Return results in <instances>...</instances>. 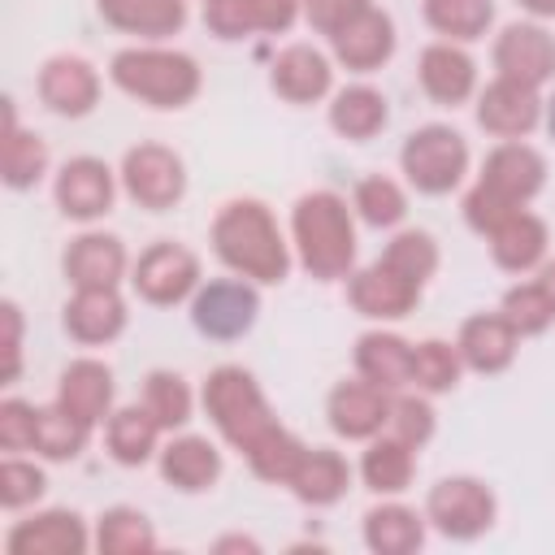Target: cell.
Instances as JSON below:
<instances>
[{"instance_id":"obj_12","label":"cell","mask_w":555,"mask_h":555,"mask_svg":"<svg viewBox=\"0 0 555 555\" xmlns=\"http://www.w3.org/2000/svg\"><path fill=\"white\" fill-rule=\"evenodd\" d=\"M117 182L121 178L100 156H69L56 169L52 195H56V208L69 221H100L117 199Z\"/></svg>"},{"instance_id":"obj_15","label":"cell","mask_w":555,"mask_h":555,"mask_svg":"<svg viewBox=\"0 0 555 555\" xmlns=\"http://www.w3.org/2000/svg\"><path fill=\"white\" fill-rule=\"evenodd\" d=\"M477 126L494 139H529L542 126V95L538 87L499 78L477 91Z\"/></svg>"},{"instance_id":"obj_11","label":"cell","mask_w":555,"mask_h":555,"mask_svg":"<svg viewBox=\"0 0 555 555\" xmlns=\"http://www.w3.org/2000/svg\"><path fill=\"white\" fill-rule=\"evenodd\" d=\"M304 17V0H204V26L221 43L247 35H286Z\"/></svg>"},{"instance_id":"obj_50","label":"cell","mask_w":555,"mask_h":555,"mask_svg":"<svg viewBox=\"0 0 555 555\" xmlns=\"http://www.w3.org/2000/svg\"><path fill=\"white\" fill-rule=\"evenodd\" d=\"M0 321H4V386H13L22 377V308L4 299Z\"/></svg>"},{"instance_id":"obj_23","label":"cell","mask_w":555,"mask_h":555,"mask_svg":"<svg viewBox=\"0 0 555 555\" xmlns=\"http://www.w3.org/2000/svg\"><path fill=\"white\" fill-rule=\"evenodd\" d=\"M130 312H126V299L117 286H95V291H74L65 299V334L78 343V347H104L113 338H121Z\"/></svg>"},{"instance_id":"obj_10","label":"cell","mask_w":555,"mask_h":555,"mask_svg":"<svg viewBox=\"0 0 555 555\" xmlns=\"http://www.w3.org/2000/svg\"><path fill=\"white\" fill-rule=\"evenodd\" d=\"M494 74L525 82V87H546L555 78V35L542 22H507L494 35Z\"/></svg>"},{"instance_id":"obj_37","label":"cell","mask_w":555,"mask_h":555,"mask_svg":"<svg viewBox=\"0 0 555 555\" xmlns=\"http://www.w3.org/2000/svg\"><path fill=\"white\" fill-rule=\"evenodd\" d=\"M421 17L451 43H477L494 22V0H421Z\"/></svg>"},{"instance_id":"obj_18","label":"cell","mask_w":555,"mask_h":555,"mask_svg":"<svg viewBox=\"0 0 555 555\" xmlns=\"http://www.w3.org/2000/svg\"><path fill=\"white\" fill-rule=\"evenodd\" d=\"M347 299H351V308H356L360 317H369V321H403V317L416 308L421 286L408 282L403 273H395V269L377 256L373 264L351 269V278H347Z\"/></svg>"},{"instance_id":"obj_4","label":"cell","mask_w":555,"mask_h":555,"mask_svg":"<svg viewBox=\"0 0 555 555\" xmlns=\"http://www.w3.org/2000/svg\"><path fill=\"white\" fill-rule=\"evenodd\" d=\"M199 403L212 421V429L221 434V442H230L234 451H251L273 425V408L260 390V382L243 369V364H217L208 377H204V390H199Z\"/></svg>"},{"instance_id":"obj_30","label":"cell","mask_w":555,"mask_h":555,"mask_svg":"<svg viewBox=\"0 0 555 555\" xmlns=\"http://www.w3.org/2000/svg\"><path fill=\"white\" fill-rule=\"evenodd\" d=\"M48 143L17 126V113H13V100H4V134H0V178L9 191H30L43 173H48Z\"/></svg>"},{"instance_id":"obj_17","label":"cell","mask_w":555,"mask_h":555,"mask_svg":"<svg viewBox=\"0 0 555 555\" xmlns=\"http://www.w3.org/2000/svg\"><path fill=\"white\" fill-rule=\"evenodd\" d=\"M91 529L78 512L69 507H48V512H35L26 520H13L9 538H4V551L9 555H82L91 546Z\"/></svg>"},{"instance_id":"obj_2","label":"cell","mask_w":555,"mask_h":555,"mask_svg":"<svg viewBox=\"0 0 555 555\" xmlns=\"http://www.w3.org/2000/svg\"><path fill=\"white\" fill-rule=\"evenodd\" d=\"M291 247L295 260L317 282L351 278L356 269V208L338 191H308L291 208Z\"/></svg>"},{"instance_id":"obj_41","label":"cell","mask_w":555,"mask_h":555,"mask_svg":"<svg viewBox=\"0 0 555 555\" xmlns=\"http://www.w3.org/2000/svg\"><path fill=\"white\" fill-rule=\"evenodd\" d=\"M304 451H308V442H304L299 434L273 425V429L247 451V468H251L260 481H269V486H291V477H295Z\"/></svg>"},{"instance_id":"obj_24","label":"cell","mask_w":555,"mask_h":555,"mask_svg":"<svg viewBox=\"0 0 555 555\" xmlns=\"http://www.w3.org/2000/svg\"><path fill=\"white\" fill-rule=\"evenodd\" d=\"M416 78H421V91H425L434 104L460 108V104L473 100V91H477V61H473L460 43L438 39V43H429V48L421 52Z\"/></svg>"},{"instance_id":"obj_39","label":"cell","mask_w":555,"mask_h":555,"mask_svg":"<svg viewBox=\"0 0 555 555\" xmlns=\"http://www.w3.org/2000/svg\"><path fill=\"white\" fill-rule=\"evenodd\" d=\"M351 208H356V217H360L364 225H373V230H395V225L408 217V191H403L395 178H386V173H369V178L356 182Z\"/></svg>"},{"instance_id":"obj_35","label":"cell","mask_w":555,"mask_h":555,"mask_svg":"<svg viewBox=\"0 0 555 555\" xmlns=\"http://www.w3.org/2000/svg\"><path fill=\"white\" fill-rule=\"evenodd\" d=\"M412 473H416V451L408 442H399L395 434L369 438L360 455V481L373 494H403L412 486Z\"/></svg>"},{"instance_id":"obj_32","label":"cell","mask_w":555,"mask_h":555,"mask_svg":"<svg viewBox=\"0 0 555 555\" xmlns=\"http://www.w3.org/2000/svg\"><path fill=\"white\" fill-rule=\"evenodd\" d=\"M347 486H351V464L334 447H308L291 477V494L304 507H330L347 494Z\"/></svg>"},{"instance_id":"obj_49","label":"cell","mask_w":555,"mask_h":555,"mask_svg":"<svg viewBox=\"0 0 555 555\" xmlns=\"http://www.w3.org/2000/svg\"><path fill=\"white\" fill-rule=\"evenodd\" d=\"M373 0H304V17H308V26L317 30V35H334V30H343L351 17H360L364 9H369Z\"/></svg>"},{"instance_id":"obj_21","label":"cell","mask_w":555,"mask_h":555,"mask_svg":"<svg viewBox=\"0 0 555 555\" xmlns=\"http://www.w3.org/2000/svg\"><path fill=\"white\" fill-rule=\"evenodd\" d=\"M113 395H117V382H113V369L95 356H78L61 369V382H56V403L78 416L82 425H104L113 416Z\"/></svg>"},{"instance_id":"obj_52","label":"cell","mask_w":555,"mask_h":555,"mask_svg":"<svg viewBox=\"0 0 555 555\" xmlns=\"http://www.w3.org/2000/svg\"><path fill=\"white\" fill-rule=\"evenodd\" d=\"M533 22H546V17H555V0H516Z\"/></svg>"},{"instance_id":"obj_7","label":"cell","mask_w":555,"mask_h":555,"mask_svg":"<svg viewBox=\"0 0 555 555\" xmlns=\"http://www.w3.org/2000/svg\"><path fill=\"white\" fill-rule=\"evenodd\" d=\"M117 178H121V191L147 212H169L186 195V165L165 143H134L121 156Z\"/></svg>"},{"instance_id":"obj_16","label":"cell","mask_w":555,"mask_h":555,"mask_svg":"<svg viewBox=\"0 0 555 555\" xmlns=\"http://www.w3.org/2000/svg\"><path fill=\"white\" fill-rule=\"evenodd\" d=\"M390 390L364 382V377H351V382H338L330 395H325V421L338 438L347 442H369L386 429L390 421Z\"/></svg>"},{"instance_id":"obj_14","label":"cell","mask_w":555,"mask_h":555,"mask_svg":"<svg viewBox=\"0 0 555 555\" xmlns=\"http://www.w3.org/2000/svg\"><path fill=\"white\" fill-rule=\"evenodd\" d=\"M477 182L490 186L494 195H503L507 204L525 208L546 186V156L525 139H503L499 147L486 152Z\"/></svg>"},{"instance_id":"obj_42","label":"cell","mask_w":555,"mask_h":555,"mask_svg":"<svg viewBox=\"0 0 555 555\" xmlns=\"http://www.w3.org/2000/svg\"><path fill=\"white\" fill-rule=\"evenodd\" d=\"M143 408L160 421V429H182L191 421V412H195V395H191V386H186L182 373L152 369L143 377Z\"/></svg>"},{"instance_id":"obj_28","label":"cell","mask_w":555,"mask_h":555,"mask_svg":"<svg viewBox=\"0 0 555 555\" xmlns=\"http://www.w3.org/2000/svg\"><path fill=\"white\" fill-rule=\"evenodd\" d=\"M100 17L143 43H160L186 26V0H95Z\"/></svg>"},{"instance_id":"obj_40","label":"cell","mask_w":555,"mask_h":555,"mask_svg":"<svg viewBox=\"0 0 555 555\" xmlns=\"http://www.w3.org/2000/svg\"><path fill=\"white\" fill-rule=\"evenodd\" d=\"M460 373H464V360H460V347L455 343H442V338H425V343H412V386L421 395H447L460 386Z\"/></svg>"},{"instance_id":"obj_9","label":"cell","mask_w":555,"mask_h":555,"mask_svg":"<svg viewBox=\"0 0 555 555\" xmlns=\"http://www.w3.org/2000/svg\"><path fill=\"white\" fill-rule=\"evenodd\" d=\"M260 317V291L247 278H212L191 295V325L212 343L243 338Z\"/></svg>"},{"instance_id":"obj_48","label":"cell","mask_w":555,"mask_h":555,"mask_svg":"<svg viewBox=\"0 0 555 555\" xmlns=\"http://www.w3.org/2000/svg\"><path fill=\"white\" fill-rule=\"evenodd\" d=\"M35 416H39V408L26 403V399H17V395H9L0 403V447H4V455L30 451V442H35Z\"/></svg>"},{"instance_id":"obj_43","label":"cell","mask_w":555,"mask_h":555,"mask_svg":"<svg viewBox=\"0 0 555 555\" xmlns=\"http://www.w3.org/2000/svg\"><path fill=\"white\" fill-rule=\"evenodd\" d=\"M382 260H386L395 273H403L408 282L425 286V282L438 273V264H442V251H438V238H434L429 230H399V234L386 243Z\"/></svg>"},{"instance_id":"obj_27","label":"cell","mask_w":555,"mask_h":555,"mask_svg":"<svg viewBox=\"0 0 555 555\" xmlns=\"http://www.w3.org/2000/svg\"><path fill=\"white\" fill-rule=\"evenodd\" d=\"M546 247H551V230H546V221H542L538 212H529V208L512 212V217L490 234V260H494L503 273H516V278L542 269Z\"/></svg>"},{"instance_id":"obj_53","label":"cell","mask_w":555,"mask_h":555,"mask_svg":"<svg viewBox=\"0 0 555 555\" xmlns=\"http://www.w3.org/2000/svg\"><path fill=\"white\" fill-rule=\"evenodd\" d=\"M538 282H542V291H546V299H551V308H555V260H542Z\"/></svg>"},{"instance_id":"obj_13","label":"cell","mask_w":555,"mask_h":555,"mask_svg":"<svg viewBox=\"0 0 555 555\" xmlns=\"http://www.w3.org/2000/svg\"><path fill=\"white\" fill-rule=\"evenodd\" d=\"M35 91H39L43 108H52L56 117H87L100 104V69L87 56L56 52L39 65Z\"/></svg>"},{"instance_id":"obj_1","label":"cell","mask_w":555,"mask_h":555,"mask_svg":"<svg viewBox=\"0 0 555 555\" xmlns=\"http://www.w3.org/2000/svg\"><path fill=\"white\" fill-rule=\"evenodd\" d=\"M212 251L230 273H238L256 286L286 282L291 260H295V247L286 243L269 204L247 199V195L221 204V212L212 217Z\"/></svg>"},{"instance_id":"obj_44","label":"cell","mask_w":555,"mask_h":555,"mask_svg":"<svg viewBox=\"0 0 555 555\" xmlns=\"http://www.w3.org/2000/svg\"><path fill=\"white\" fill-rule=\"evenodd\" d=\"M499 312L507 317V325H512L520 338H533V334H542V330L555 321V308H551V299H546V291H542L538 278H533V282H516V286H507Z\"/></svg>"},{"instance_id":"obj_38","label":"cell","mask_w":555,"mask_h":555,"mask_svg":"<svg viewBox=\"0 0 555 555\" xmlns=\"http://www.w3.org/2000/svg\"><path fill=\"white\" fill-rule=\"evenodd\" d=\"M87 438H91V425H82L78 416H69L61 403H48L35 416V442H30V451L43 455V460H52V464H65V460H78L87 451Z\"/></svg>"},{"instance_id":"obj_29","label":"cell","mask_w":555,"mask_h":555,"mask_svg":"<svg viewBox=\"0 0 555 555\" xmlns=\"http://www.w3.org/2000/svg\"><path fill=\"white\" fill-rule=\"evenodd\" d=\"M356 373L390 395L412 386V343L390 330H364L356 338Z\"/></svg>"},{"instance_id":"obj_5","label":"cell","mask_w":555,"mask_h":555,"mask_svg":"<svg viewBox=\"0 0 555 555\" xmlns=\"http://www.w3.org/2000/svg\"><path fill=\"white\" fill-rule=\"evenodd\" d=\"M399 169L421 195H451L468 173V143L460 130L429 121L416 126L399 147Z\"/></svg>"},{"instance_id":"obj_33","label":"cell","mask_w":555,"mask_h":555,"mask_svg":"<svg viewBox=\"0 0 555 555\" xmlns=\"http://www.w3.org/2000/svg\"><path fill=\"white\" fill-rule=\"evenodd\" d=\"M386 121H390V104L369 82H351L330 95V130L351 143H369L373 134L386 130Z\"/></svg>"},{"instance_id":"obj_54","label":"cell","mask_w":555,"mask_h":555,"mask_svg":"<svg viewBox=\"0 0 555 555\" xmlns=\"http://www.w3.org/2000/svg\"><path fill=\"white\" fill-rule=\"evenodd\" d=\"M542 126H546V134L555 139V91L542 100Z\"/></svg>"},{"instance_id":"obj_51","label":"cell","mask_w":555,"mask_h":555,"mask_svg":"<svg viewBox=\"0 0 555 555\" xmlns=\"http://www.w3.org/2000/svg\"><path fill=\"white\" fill-rule=\"evenodd\" d=\"M212 551L217 555H260V542L247 538V533H225V538L212 542Z\"/></svg>"},{"instance_id":"obj_25","label":"cell","mask_w":555,"mask_h":555,"mask_svg":"<svg viewBox=\"0 0 555 555\" xmlns=\"http://www.w3.org/2000/svg\"><path fill=\"white\" fill-rule=\"evenodd\" d=\"M156 464H160V477L165 486L182 490V494H204L221 481V451L217 442H208L204 434H178L169 438L160 451H156Z\"/></svg>"},{"instance_id":"obj_6","label":"cell","mask_w":555,"mask_h":555,"mask_svg":"<svg viewBox=\"0 0 555 555\" xmlns=\"http://www.w3.org/2000/svg\"><path fill=\"white\" fill-rule=\"evenodd\" d=\"M494 516H499V499L477 477H442L425 494V520L451 542H473L490 533Z\"/></svg>"},{"instance_id":"obj_45","label":"cell","mask_w":555,"mask_h":555,"mask_svg":"<svg viewBox=\"0 0 555 555\" xmlns=\"http://www.w3.org/2000/svg\"><path fill=\"white\" fill-rule=\"evenodd\" d=\"M438 429V412L425 395H395L390 399V421H386V434H395L399 442H408L412 451H421Z\"/></svg>"},{"instance_id":"obj_47","label":"cell","mask_w":555,"mask_h":555,"mask_svg":"<svg viewBox=\"0 0 555 555\" xmlns=\"http://www.w3.org/2000/svg\"><path fill=\"white\" fill-rule=\"evenodd\" d=\"M512 212H520V208L507 204L503 195H494V191L481 186V182H473V186L464 191V221H468V230H477L481 238H490Z\"/></svg>"},{"instance_id":"obj_20","label":"cell","mask_w":555,"mask_h":555,"mask_svg":"<svg viewBox=\"0 0 555 555\" xmlns=\"http://www.w3.org/2000/svg\"><path fill=\"white\" fill-rule=\"evenodd\" d=\"M61 273L74 291H95V286H121V278L130 273V256L126 243L117 234L104 230H87L78 238H69L65 256H61Z\"/></svg>"},{"instance_id":"obj_34","label":"cell","mask_w":555,"mask_h":555,"mask_svg":"<svg viewBox=\"0 0 555 555\" xmlns=\"http://www.w3.org/2000/svg\"><path fill=\"white\" fill-rule=\"evenodd\" d=\"M364 546L373 555H416L425 546V516L403 503H377L364 512Z\"/></svg>"},{"instance_id":"obj_26","label":"cell","mask_w":555,"mask_h":555,"mask_svg":"<svg viewBox=\"0 0 555 555\" xmlns=\"http://www.w3.org/2000/svg\"><path fill=\"white\" fill-rule=\"evenodd\" d=\"M455 347H460L464 369H473V373H503L516 360L520 334L507 325L503 312H473V317H464V325L455 334Z\"/></svg>"},{"instance_id":"obj_19","label":"cell","mask_w":555,"mask_h":555,"mask_svg":"<svg viewBox=\"0 0 555 555\" xmlns=\"http://www.w3.org/2000/svg\"><path fill=\"white\" fill-rule=\"evenodd\" d=\"M395 43H399L395 22H390V13L377 9V4H369L360 17H351L343 30L330 35L334 61H338L343 69H351V74H373V69H382V65L395 56Z\"/></svg>"},{"instance_id":"obj_3","label":"cell","mask_w":555,"mask_h":555,"mask_svg":"<svg viewBox=\"0 0 555 555\" xmlns=\"http://www.w3.org/2000/svg\"><path fill=\"white\" fill-rule=\"evenodd\" d=\"M108 78L121 95L147 108H186L204 87L199 61L191 52L160 48V43H134V48L113 52Z\"/></svg>"},{"instance_id":"obj_46","label":"cell","mask_w":555,"mask_h":555,"mask_svg":"<svg viewBox=\"0 0 555 555\" xmlns=\"http://www.w3.org/2000/svg\"><path fill=\"white\" fill-rule=\"evenodd\" d=\"M48 490V477L39 464L22 460V455H4L0 460V507L4 512H26L30 503H39Z\"/></svg>"},{"instance_id":"obj_36","label":"cell","mask_w":555,"mask_h":555,"mask_svg":"<svg viewBox=\"0 0 555 555\" xmlns=\"http://www.w3.org/2000/svg\"><path fill=\"white\" fill-rule=\"evenodd\" d=\"M95 551L100 555H152L156 551V529L139 507H104L95 520Z\"/></svg>"},{"instance_id":"obj_31","label":"cell","mask_w":555,"mask_h":555,"mask_svg":"<svg viewBox=\"0 0 555 555\" xmlns=\"http://www.w3.org/2000/svg\"><path fill=\"white\" fill-rule=\"evenodd\" d=\"M160 421L143 408V403H126L113 408V416L104 421V447L121 468H139L160 451Z\"/></svg>"},{"instance_id":"obj_8","label":"cell","mask_w":555,"mask_h":555,"mask_svg":"<svg viewBox=\"0 0 555 555\" xmlns=\"http://www.w3.org/2000/svg\"><path fill=\"white\" fill-rule=\"evenodd\" d=\"M130 286L143 304L152 308H173L186 304L199 291V256L182 243H152L139 251V260L130 264Z\"/></svg>"},{"instance_id":"obj_22","label":"cell","mask_w":555,"mask_h":555,"mask_svg":"<svg viewBox=\"0 0 555 555\" xmlns=\"http://www.w3.org/2000/svg\"><path fill=\"white\" fill-rule=\"evenodd\" d=\"M269 87L286 104H317L334 91V65L312 43H291L269 65Z\"/></svg>"}]
</instances>
